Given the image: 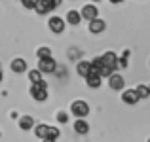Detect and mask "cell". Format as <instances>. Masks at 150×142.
Instances as JSON below:
<instances>
[{
    "label": "cell",
    "instance_id": "1",
    "mask_svg": "<svg viewBox=\"0 0 150 142\" xmlns=\"http://www.w3.org/2000/svg\"><path fill=\"white\" fill-rule=\"evenodd\" d=\"M30 95H33L36 101H46L48 98V85H46V82H36V84L30 87Z\"/></svg>",
    "mask_w": 150,
    "mask_h": 142
},
{
    "label": "cell",
    "instance_id": "2",
    "mask_svg": "<svg viewBox=\"0 0 150 142\" xmlns=\"http://www.w3.org/2000/svg\"><path fill=\"white\" fill-rule=\"evenodd\" d=\"M70 108H72V114L76 117H86V116H88V112H89V106L86 104L84 101H74Z\"/></svg>",
    "mask_w": 150,
    "mask_h": 142
},
{
    "label": "cell",
    "instance_id": "3",
    "mask_svg": "<svg viewBox=\"0 0 150 142\" xmlns=\"http://www.w3.org/2000/svg\"><path fill=\"white\" fill-rule=\"evenodd\" d=\"M55 8V2L53 0H38L36 6H34V10L38 11V13H48Z\"/></svg>",
    "mask_w": 150,
    "mask_h": 142
},
{
    "label": "cell",
    "instance_id": "4",
    "mask_svg": "<svg viewBox=\"0 0 150 142\" xmlns=\"http://www.w3.org/2000/svg\"><path fill=\"white\" fill-rule=\"evenodd\" d=\"M40 70L42 72H53L55 70V61L51 57H48V59H40Z\"/></svg>",
    "mask_w": 150,
    "mask_h": 142
},
{
    "label": "cell",
    "instance_id": "5",
    "mask_svg": "<svg viewBox=\"0 0 150 142\" xmlns=\"http://www.w3.org/2000/svg\"><path fill=\"white\" fill-rule=\"evenodd\" d=\"M103 63H105V66H110L112 70H116L118 59H116V55H114L112 51H108V53H105V55H103Z\"/></svg>",
    "mask_w": 150,
    "mask_h": 142
},
{
    "label": "cell",
    "instance_id": "6",
    "mask_svg": "<svg viewBox=\"0 0 150 142\" xmlns=\"http://www.w3.org/2000/svg\"><path fill=\"white\" fill-rule=\"evenodd\" d=\"M97 8L91 6V4H88V6H84V10H82V15H84L86 19H89V21H93V19H97Z\"/></svg>",
    "mask_w": 150,
    "mask_h": 142
},
{
    "label": "cell",
    "instance_id": "7",
    "mask_svg": "<svg viewBox=\"0 0 150 142\" xmlns=\"http://www.w3.org/2000/svg\"><path fill=\"white\" fill-rule=\"evenodd\" d=\"M50 29L53 30V32H63V29H65V23H63L61 17H51L50 19Z\"/></svg>",
    "mask_w": 150,
    "mask_h": 142
},
{
    "label": "cell",
    "instance_id": "8",
    "mask_svg": "<svg viewBox=\"0 0 150 142\" xmlns=\"http://www.w3.org/2000/svg\"><path fill=\"white\" fill-rule=\"evenodd\" d=\"M108 85L112 89H122V87H124V78H122L120 74H112L110 80H108Z\"/></svg>",
    "mask_w": 150,
    "mask_h": 142
},
{
    "label": "cell",
    "instance_id": "9",
    "mask_svg": "<svg viewBox=\"0 0 150 142\" xmlns=\"http://www.w3.org/2000/svg\"><path fill=\"white\" fill-rule=\"evenodd\" d=\"M101 78L103 76H101L99 72H91L88 78H86V82H88L89 87H99V85H101Z\"/></svg>",
    "mask_w": 150,
    "mask_h": 142
},
{
    "label": "cell",
    "instance_id": "10",
    "mask_svg": "<svg viewBox=\"0 0 150 142\" xmlns=\"http://www.w3.org/2000/svg\"><path fill=\"white\" fill-rule=\"evenodd\" d=\"M74 131L80 133V135H86V133L89 131V125L84 121V117H78V120H76V123H74Z\"/></svg>",
    "mask_w": 150,
    "mask_h": 142
},
{
    "label": "cell",
    "instance_id": "11",
    "mask_svg": "<svg viewBox=\"0 0 150 142\" xmlns=\"http://www.w3.org/2000/svg\"><path fill=\"white\" fill-rule=\"evenodd\" d=\"M89 30L91 32H103L105 30V21H101V19H93V21H89Z\"/></svg>",
    "mask_w": 150,
    "mask_h": 142
},
{
    "label": "cell",
    "instance_id": "12",
    "mask_svg": "<svg viewBox=\"0 0 150 142\" xmlns=\"http://www.w3.org/2000/svg\"><path fill=\"white\" fill-rule=\"evenodd\" d=\"M82 17H84V15H82V13H78V11H74V10L67 13V21H69L70 25H80Z\"/></svg>",
    "mask_w": 150,
    "mask_h": 142
},
{
    "label": "cell",
    "instance_id": "13",
    "mask_svg": "<svg viewBox=\"0 0 150 142\" xmlns=\"http://www.w3.org/2000/svg\"><path fill=\"white\" fill-rule=\"evenodd\" d=\"M122 101L127 102V104H135V102L139 101V95H137V91H125L124 97H122Z\"/></svg>",
    "mask_w": 150,
    "mask_h": 142
},
{
    "label": "cell",
    "instance_id": "14",
    "mask_svg": "<svg viewBox=\"0 0 150 142\" xmlns=\"http://www.w3.org/2000/svg\"><path fill=\"white\" fill-rule=\"evenodd\" d=\"M78 74H80V76H84V78H88L89 74H91V63H80V65H78Z\"/></svg>",
    "mask_w": 150,
    "mask_h": 142
},
{
    "label": "cell",
    "instance_id": "15",
    "mask_svg": "<svg viewBox=\"0 0 150 142\" xmlns=\"http://www.w3.org/2000/svg\"><path fill=\"white\" fill-rule=\"evenodd\" d=\"M25 68H27V65H25L23 59H15V61L11 63V70H13V72H23Z\"/></svg>",
    "mask_w": 150,
    "mask_h": 142
},
{
    "label": "cell",
    "instance_id": "16",
    "mask_svg": "<svg viewBox=\"0 0 150 142\" xmlns=\"http://www.w3.org/2000/svg\"><path fill=\"white\" fill-rule=\"evenodd\" d=\"M19 127H21L23 131L30 129V127H33V117H30V116H23L21 120H19Z\"/></svg>",
    "mask_w": 150,
    "mask_h": 142
},
{
    "label": "cell",
    "instance_id": "17",
    "mask_svg": "<svg viewBox=\"0 0 150 142\" xmlns=\"http://www.w3.org/2000/svg\"><path fill=\"white\" fill-rule=\"evenodd\" d=\"M135 91H137V95H139V98H146L150 95V87H146V85H139Z\"/></svg>",
    "mask_w": 150,
    "mask_h": 142
},
{
    "label": "cell",
    "instance_id": "18",
    "mask_svg": "<svg viewBox=\"0 0 150 142\" xmlns=\"http://www.w3.org/2000/svg\"><path fill=\"white\" fill-rule=\"evenodd\" d=\"M48 129H50L48 125H38L34 133H36V136H40V138H46V136H48Z\"/></svg>",
    "mask_w": 150,
    "mask_h": 142
},
{
    "label": "cell",
    "instance_id": "19",
    "mask_svg": "<svg viewBox=\"0 0 150 142\" xmlns=\"http://www.w3.org/2000/svg\"><path fill=\"white\" fill-rule=\"evenodd\" d=\"M36 55H38L40 59H48V57H51V51H50V47H40Z\"/></svg>",
    "mask_w": 150,
    "mask_h": 142
},
{
    "label": "cell",
    "instance_id": "20",
    "mask_svg": "<svg viewBox=\"0 0 150 142\" xmlns=\"http://www.w3.org/2000/svg\"><path fill=\"white\" fill-rule=\"evenodd\" d=\"M40 72H42V70H30V72H29V78H30V82H33V84L40 82Z\"/></svg>",
    "mask_w": 150,
    "mask_h": 142
},
{
    "label": "cell",
    "instance_id": "21",
    "mask_svg": "<svg viewBox=\"0 0 150 142\" xmlns=\"http://www.w3.org/2000/svg\"><path fill=\"white\" fill-rule=\"evenodd\" d=\"M57 136H59V131L55 127H50L48 129V138H57Z\"/></svg>",
    "mask_w": 150,
    "mask_h": 142
},
{
    "label": "cell",
    "instance_id": "22",
    "mask_svg": "<svg viewBox=\"0 0 150 142\" xmlns=\"http://www.w3.org/2000/svg\"><path fill=\"white\" fill-rule=\"evenodd\" d=\"M21 2H23V6H25V8H34L38 0H21Z\"/></svg>",
    "mask_w": 150,
    "mask_h": 142
},
{
    "label": "cell",
    "instance_id": "23",
    "mask_svg": "<svg viewBox=\"0 0 150 142\" xmlns=\"http://www.w3.org/2000/svg\"><path fill=\"white\" fill-rule=\"evenodd\" d=\"M57 120H59V121H61V123H65V121H67V120H69V116H67V114H65V112H59V116H57Z\"/></svg>",
    "mask_w": 150,
    "mask_h": 142
},
{
    "label": "cell",
    "instance_id": "24",
    "mask_svg": "<svg viewBox=\"0 0 150 142\" xmlns=\"http://www.w3.org/2000/svg\"><path fill=\"white\" fill-rule=\"evenodd\" d=\"M44 142H55V138H48V136H46V138H44Z\"/></svg>",
    "mask_w": 150,
    "mask_h": 142
},
{
    "label": "cell",
    "instance_id": "25",
    "mask_svg": "<svg viewBox=\"0 0 150 142\" xmlns=\"http://www.w3.org/2000/svg\"><path fill=\"white\" fill-rule=\"evenodd\" d=\"M112 4H120V2H124V0H110Z\"/></svg>",
    "mask_w": 150,
    "mask_h": 142
},
{
    "label": "cell",
    "instance_id": "26",
    "mask_svg": "<svg viewBox=\"0 0 150 142\" xmlns=\"http://www.w3.org/2000/svg\"><path fill=\"white\" fill-rule=\"evenodd\" d=\"M53 2H55V6H59V4H61V0H53Z\"/></svg>",
    "mask_w": 150,
    "mask_h": 142
},
{
    "label": "cell",
    "instance_id": "27",
    "mask_svg": "<svg viewBox=\"0 0 150 142\" xmlns=\"http://www.w3.org/2000/svg\"><path fill=\"white\" fill-rule=\"evenodd\" d=\"M0 82H2V70H0Z\"/></svg>",
    "mask_w": 150,
    "mask_h": 142
},
{
    "label": "cell",
    "instance_id": "28",
    "mask_svg": "<svg viewBox=\"0 0 150 142\" xmlns=\"http://www.w3.org/2000/svg\"><path fill=\"white\" fill-rule=\"evenodd\" d=\"M95 2H97V0H95Z\"/></svg>",
    "mask_w": 150,
    "mask_h": 142
},
{
    "label": "cell",
    "instance_id": "29",
    "mask_svg": "<svg viewBox=\"0 0 150 142\" xmlns=\"http://www.w3.org/2000/svg\"><path fill=\"white\" fill-rule=\"evenodd\" d=\"M148 142H150V140H148Z\"/></svg>",
    "mask_w": 150,
    "mask_h": 142
}]
</instances>
